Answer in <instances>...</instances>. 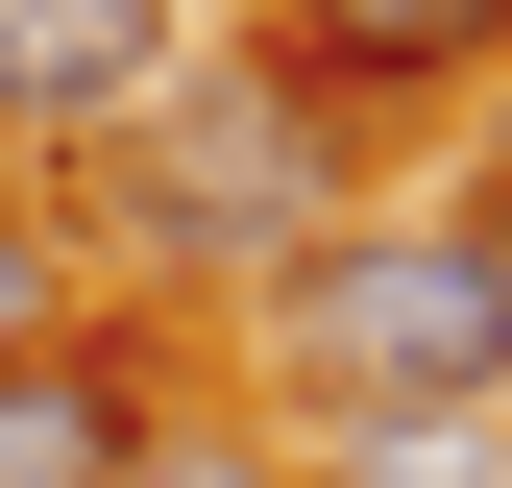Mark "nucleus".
Segmentation results:
<instances>
[{"label":"nucleus","instance_id":"9","mask_svg":"<svg viewBox=\"0 0 512 488\" xmlns=\"http://www.w3.org/2000/svg\"><path fill=\"white\" fill-rule=\"evenodd\" d=\"M464 220H488V244H512V147H488V196H464Z\"/></svg>","mask_w":512,"mask_h":488},{"label":"nucleus","instance_id":"1","mask_svg":"<svg viewBox=\"0 0 512 488\" xmlns=\"http://www.w3.org/2000/svg\"><path fill=\"white\" fill-rule=\"evenodd\" d=\"M49 220L122 244V269H220V293H269L317 220H366V122L317 98L269 25H196V49L74 147V196H49Z\"/></svg>","mask_w":512,"mask_h":488},{"label":"nucleus","instance_id":"2","mask_svg":"<svg viewBox=\"0 0 512 488\" xmlns=\"http://www.w3.org/2000/svg\"><path fill=\"white\" fill-rule=\"evenodd\" d=\"M269 440H415V415H512V244L464 196H366L244 293Z\"/></svg>","mask_w":512,"mask_h":488},{"label":"nucleus","instance_id":"7","mask_svg":"<svg viewBox=\"0 0 512 488\" xmlns=\"http://www.w3.org/2000/svg\"><path fill=\"white\" fill-rule=\"evenodd\" d=\"M122 488H293V440H269V415H220V391H171V440L122 464Z\"/></svg>","mask_w":512,"mask_h":488},{"label":"nucleus","instance_id":"6","mask_svg":"<svg viewBox=\"0 0 512 488\" xmlns=\"http://www.w3.org/2000/svg\"><path fill=\"white\" fill-rule=\"evenodd\" d=\"M293 488H512V415H415V440H293Z\"/></svg>","mask_w":512,"mask_h":488},{"label":"nucleus","instance_id":"3","mask_svg":"<svg viewBox=\"0 0 512 488\" xmlns=\"http://www.w3.org/2000/svg\"><path fill=\"white\" fill-rule=\"evenodd\" d=\"M147 440H171V342H147V318L0 342V488H122Z\"/></svg>","mask_w":512,"mask_h":488},{"label":"nucleus","instance_id":"5","mask_svg":"<svg viewBox=\"0 0 512 488\" xmlns=\"http://www.w3.org/2000/svg\"><path fill=\"white\" fill-rule=\"evenodd\" d=\"M269 49L342 122H391V98H488L512 74V0H269Z\"/></svg>","mask_w":512,"mask_h":488},{"label":"nucleus","instance_id":"8","mask_svg":"<svg viewBox=\"0 0 512 488\" xmlns=\"http://www.w3.org/2000/svg\"><path fill=\"white\" fill-rule=\"evenodd\" d=\"M49 318H74V220L0 171V342H49Z\"/></svg>","mask_w":512,"mask_h":488},{"label":"nucleus","instance_id":"4","mask_svg":"<svg viewBox=\"0 0 512 488\" xmlns=\"http://www.w3.org/2000/svg\"><path fill=\"white\" fill-rule=\"evenodd\" d=\"M171 49H196V0H0V171H25V147L74 171Z\"/></svg>","mask_w":512,"mask_h":488}]
</instances>
